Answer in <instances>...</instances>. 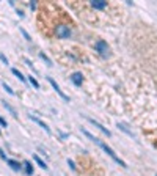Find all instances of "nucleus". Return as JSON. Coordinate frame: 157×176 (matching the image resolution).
<instances>
[{"label": "nucleus", "instance_id": "f257e3e1", "mask_svg": "<svg viewBox=\"0 0 157 176\" xmlns=\"http://www.w3.org/2000/svg\"><path fill=\"white\" fill-rule=\"evenodd\" d=\"M93 142L96 143V145H99L101 148H102V150L105 151V152H107V154L110 156V157H112V159L115 160V162H116V164H119V165H121V167H124V168H126V162H124V160H121V159H119V157L116 156V154H115V151L112 150V148H110V146H107V145H105V143L102 142V140H99V138H96L94 137V140H93Z\"/></svg>", "mask_w": 157, "mask_h": 176}, {"label": "nucleus", "instance_id": "f03ea898", "mask_svg": "<svg viewBox=\"0 0 157 176\" xmlns=\"http://www.w3.org/2000/svg\"><path fill=\"white\" fill-rule=\"evenodd\" d=\"M55 31H57V36L61 38V39H66V38L71 36V29H69L68 25H64V24H60Z\"/></svg>", "mask_w": 157, "mask_h": 176}, {"label": "nucleus", "instance_id": "7ed1b4c3", "mask_svg": "<svg viewBox=\"0 0 157 176\" xmlns=\"http://www.w3.org/2000/svg\"><path fill=\"white\" fill-rule=\"evenodd\" d=\"M96 49H98V52L102 57H108L110 55V47L107 46V43H105V41H98V43H96Z\"/></svg>", "mask_w": 157, "mask_h": 176}, {"label": "nucleus", "instance_id": "20e7f679", "mask_svg": "<svg viewBox=\"0 0 157 176\" xmlns=\"http://www.w3.org/2000/svg\"><path fill=\"white\" fill-rule=\"evenodd\" d=\"M47 80H49V83H50V85H52V88H54V90H55V91H57V93L60 94V96H61V98L64 99V101H69V98H68V96H66V94H64V93H63V90H61V88H60V87H58V85H57V82H55V80H54L52 77H47Z\"/></svg>", "mask_w": 157, "mask_h": 176}, {"label": "nucleus", "instance_id": "39448f33", "mask_svg": "<svg viewBox=\"0 0 157 176\" xmlns=\"http://www.w3.org/2000/svg\"><path fill=\"white\" fill-rule=\"evenodd\" d=\"M88 121H90V123H91V124H94V126H96V128H99V129H101V130H102V132H104L105 135H107V137H110V135H112V132H110V130H108V129H105V128H104V126H102V124H99V123H98V121H94L93 118H88Z\"/></svg>", "mask_w": 157, "mask_h": 176}, {"label": "nucleus", "instance_id": "423d86ee", "mask_svg": "<svg viewBox=\"0 0 157 176\" xmlns=\"http://www.w3.org/2000/svg\"><path fill=\"white\" fill-rule=\"evenodd\" d=\"M30 120H33L36 124H39L41 128H43V129L46 130V132H50V129L47 128V124H46V123H43V121H41V120L38 118V116H35V115H30Z\"/></svg>", "mask_w": 157, "mask_h": 176}, {"label": "nucleus", "instance_id": "0eeeda50", "mask_svg": "<svg viewBox=\"0 0 157 176\" xmlns=\"http://www.w3.org/2000/svg\"><path fill=\"white\" fill-rule=\"evenodd\" d=\"M71 79H72V82L76 85H82V82H83V76H82V73H74L71 76Z\"/></svg>", "mask_w": 157, "mask_h": 176}, {"label": "nucleus", "instance_id": "6e6552de", "mask_svg": "<svg viewBox=\"0 0 157 176\" xmlns=\"http://www.w3.org/2000/svg\"><path fill=\"white\" fill-rule=\"evenodd\" d=\"M91 6L98 8V10H102V8L107 6V2H104V0H93V2H91Z\"/></svg>", "mask_w": 157, "mask_h": 176}, {"label": "nucleus", "instance_id": "1a4fd4ad", "mask_svg": "<svg viewBox=\"0 0 157 176\" xmlns=\"http://www.w3.org/2000/svg\"><path fill=\"white\" fill-rule=\"evenodd\" d=\"M6 162L10 164V167H11V168L14 170V171H19V170L22 168V165L19 164V162H16V160H13V159H8Z\"/></svg>", "mask_w": 157, "mask_h": 176}, {"label": "nucleus", "instance_id": "9d476101", "mask_svg": "<svg viewBox=\"0 0 157 176\" xmlns=\"http://www.w3.org/2000/svg\"><path fill=\"white\" fill-rule=\"evenodd\" d=\"M33 157H35V160H36V164H38V165L41 167V168H44V170H47V165H46V162H44L43 159H41V157H39V156H36V154H35Z\"/></svg>", "mask_w": 157, "mask_h": 176}, {"label": "nucleus", "instance_id": "9b49d317", "mask_svg": "<svg viewBox=\"0 0 157 176\" xmlns=\"http://www.w3.org/2000/svg\"><path fill=\"white\" fill-rule=\"evenodd\" d=\"M11 73L14 74L16 77L19 79V80H21V82H25V77H24V76L21 74V71H19V69H16V68H13V69H11Z\"/></svg>", "mask_w": 157, "mask_h": 176}, {"label": "nucleus", "instance_id": "f8f14e48", "mask_svg": "<svg viewBox=\"0 0 157 176\" xmlns=\"http://www.w3.org/2000/svg\"><path fill=\"white\" fill-rule=\"evenodd\" d=\"M24 167H25V173L27 175H33V167H31L30 162H24Z\"/></svg>", "mask_w": 157, "mask_h": 176}, {"label": "nucleus", "instance_id": "ddd939ff", "mask_svg": "<svg viewBox=\"0 0 157 176\" xmlns=\"http://www.w3.org/2000/svg\"><path fill=\"white\" fill-rule=\"evenodd\" d=\"M29 82L33 85L35 88H39V83H38V80H36L35 77H31V76H29Z\"/></svg>", "mask_w": 157, "mask_h": 176}, {"label": "nucleus", "instance_id": "4468645a", "mask_svg": "<svg viewBox=\"0 0 157 176\" xmlns=\"http://www.w3.org/2000/svg\"><path fill=\"white\" fill-rule=\"evenodd\" d=\"M39 57H41V58H43V60H44V61H47V65H49V66H52V61H50V60H49V58H47V57H46V55H44V53H39Z\"/></svg>", "mask_w": 157, "mask_h": 176}, {"label": "nucleus", "instance_id": "2eb2a0df", "mask_svg": "<svg viewBox=\"0 0 157 176\" xmlns=\"http://www.w3.org/2000/svg\"><path fill=\"white\" fill-rule=\"evenodd\" d=\"M2 85H3V88H5V90H6V91L10 93V94H14V91H13V90H11L10 87H8V85H6L5 82H2Z\"/></svg>", "mask_w": 157, "mask_h": 176}, {"label": "nucleus", "instance_id": "dca6fc26", "mask_svg": "<svg viewBox=\"0 0 157 176\" xmlns=\"http://www.w3.org/2000/svg\"><path fill=\"white\" fill-rule=\"evenodd\" d=\"M118 128H119V129H123L124 132H127L129 135H132V132H129V130H127V128H126V126H124V124H118Z\"/></svg>", "mask_w": 157, "mask_h": 176}, {"label": "nucleus", "instance_id": "f3484780", "mask_svg": "<svg viewBox=\"0 0 157 176\" xmlns=\"http://www.w3.org/2000/svg\"><path fill=\"white\" fill-rule=\"evenodd\" d=\"M0 60H2L3 63H5V65H8V58H6L5 55H3V53H0Z\"/></svg>", "mask_w": 157, "mask_h": 176}, {"label": "nucleus", "instance_id": "a211bd4d", "mask_svg": "<svg viewBox=\"0 0 157 176\" xmlns=\"http://www.w3.org/2000/svg\"><path fill=\"white\" fill-rule=\"evenodd\" d=\"M0 124H2V126H3V128H6V121H5V120H3V118H2V116H0Z\"/></svg>", "mask_w": 157, "mask_h": 176}, {"label": "nucleus", "instance_id": "6ab92c4d", "mask_svg": "<svg viewBox=\"0 0 157 176\" xmlns=\"http://www.w3.org/2000/svg\"><path fill=\"white\" fill-rule=\"evenodd\" d=\"M22 33H24V36L27 38V41H31V39H30V36H29V33H27L25 30H22Z\"/></svg>", "mask_w": 157, "mask_h": 176}, {"label": "nucleus", "instance_id": "aec40b11", "mask_svg": "<svg viewBox=\"0 0 157 176\" xmlns=\"http://www.w3.org/2000/svg\"><path fill=\"white\" fill-rule=\"evenodd\" d=\"M68 164L71 165V168H72V170H76V165H74V162H72V160H68Z\"/></svg>", "mask_w": 157, "mask_h": 176}, {"label": "nucleus", "instance_id": "412c9836", "mask_svg": "<svg viewBox=\"0 0 157 176\" xmlns=\"http://www.w3.org/2000/svg\"><path fill=\"white\" fill-rule=\"evenodd\" d=\"M30 8H31V10H35V8H36V3L31 2V3H30Z\"/></svg>", "mask_w": 157, "mask_h": 176}, {"label": "nucleus", "instance_id": "4be33fe9", "mask_svg": "<svg viewBox=\"0 0 157 176\" xmlns=\"http://www.w3.org/2000/svg\"><path fill=\"white\" fill-rule=\"evenodd\" d=\"M156 176H157V175H156Z\"/></svg>", "mask_w": 157, "mask_h": 176}]
</instances>
